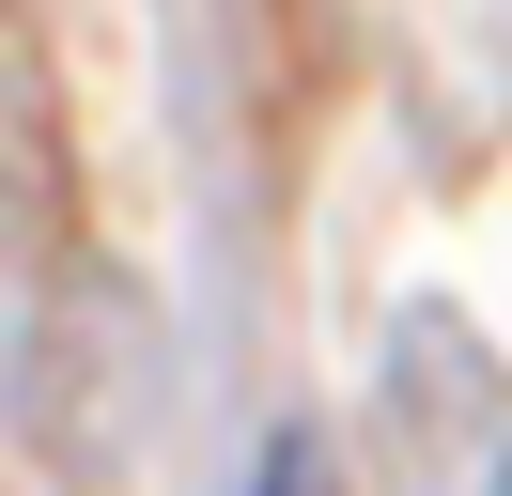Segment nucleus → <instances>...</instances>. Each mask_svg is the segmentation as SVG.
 <instances>
[{"mask_svg":"<svg viewBox=\"0 0 512 496\" xmlns=\"http://www.w3.org/2000/svg\"><path fill=\"white\" fill-rule=\"evenodd\" d=\"M388 450H404V496H512V372L450 310H404L388 341Z\"/></svg>","mask_w":512,"mask_h":496,"instance_id":"obj_1","label":"nucleus"},{"mask_svg":"<svg viewBox=\"0 0 512 496\" xmlns=\"http://www.w3.org/2000/svg\"><path fill=\"white\" fill-rule=\"evenodd\" d=\"M249 496H326V450H311V434H280V450H264V481Z\"/></svg>","mask_w":512,"mask_h":496,"instance_id":"obj_2","label":"nucleus"}]
</instances>
